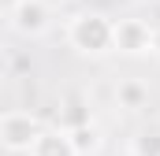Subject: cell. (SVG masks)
Masks as SVG:
<instances>
[{
	"label": "cell",
	"mask_w": 160,
	"mask_h": 156,
	"mask_svg": "<svg viewBox=\"0 0 160 156\" xmlns=\"http://www.w3.org/2000/svg\"><path fill=\"white\" fill-rule=\"evenodd\" d=\"M26 156H78V153H75V141H71L67 126H45Z\"/></svg>",
	"instance_id": "cell-5"
},
{
	"label": "cell",
	"mask_w": 160,
	"mask_h": 156,
	"mask_svg": "<svg viewBox=\"0 0 160 156\" xmlns=\"http://www.w3.org/2000/svg\"><path fill=\"white\" fill-rule=\"evenodd\" d=\"M116 100H119L123 112H142L149 104V85L138 82V78H123L119 85H116Z\"/></svg>",
	"instance_id": "cell-6"
},
{
	"label": "cell",
	"mask_w": 160,
	"mask_h": 156,
	"mask_svg": "<svg viewBox=\"0 0 160 156\" xmlns=\"http://www.w3.org/2000/svg\"><path fill=\"white\" fill-rule=\"evenodd\" d=\"M153 56L160 60V26H157V41H153Z\"/></svg>",
	"instance_id": "cell-9"
},
{
	"label": "cell",
	"mask_w": 160,
	"mask_h": 156,
	"mask_svg": "<svg viewBox=\"0 0 160 156\" xmlns=\"http://www.w3.org/2000/svg\"><path fill=\"white\" fill-rule=\"evenodd\" d=\"M71 130V141H75V153L78 156H97L104 145V134L93 126V123H78V126H67Z\"/></svg>",
	"instance_id": "cell-7"
},
{
	"label": "cell",
	"mask_w": 160,
	"mask_h": 156,
	"mask_svg": "<svg viewBox=\"0 0 160 156\" xmlns=\"http://www.w3.org/2000/svg\"><path fill=\"white\" fill-rule=\"evenodd\" d=\"M41 119L34 112H22V108H11V112H4L0 119V145L8 149L11 156L19 153H30L34 149V141L41 138Z\"/></svg>",
	"instance_id": "cell-2"
},
{
	"label": "cell",
	"mask_w": 160,
	"mask_h": 156,
	"mask_svg": "<svg viewBox=\"0 0 160 156\" xmlns=\"http://www.w3.org/2000/svg\"><path fill=\"white\" fill-rule=\"evenodd\" d=\"M130 156H160V126H142L130 138Z\"/></svg>",
	"instance_id": "cell-8"
},
{
	"label": "cell",
	"mask_w": 160,
	"mask_h": 156,
	"mask_svg": "<svg viewBox=\"0 0 160 156\" xmlns=\"http://www.w3.org/2000/svg\"><path fill=\"white\" fill-rule=\"evenodd\" d=\"M15 4H22V0H4V7H15Z\"/></svg>",
	"instance_id": "cell-10"
},
{
	"label": "cell",
	"mask_w": 160,
	"mask_h": 156,
	"mask_svg": "<svg viewBox=\"0 0 160 156\" xmlns=\"http://www.w3.org/2000/svg\"><path fill=\"white\" fill-rule=\"evenodd\" d=\"M4 15H8V26L19 37H41L52 22V11H48L45 0H22L15 7H4Z\"/></svg>",
	"instance_id": "cell-4"
},
{
	"label": "cell",
	"mask_w": 160,
	"mask_h": 156,
	"mask_svg": "<svg viewBox=\"0 0 160 156\" xmlns=\"http://www.w3.org/2000/svg\"><path fill=\"white\" fill-rule=\"evenodd\" d=\"M153 41L157 26H149L145 19H116V52L127 60H142L153 56Z\"/></svg>",
	"instance_id": "cell-3"
},
{
	"label": "cell",
	"mask_w": 160,
	"mask_h": 156,
	"mask_svg": "<svg viewBox=\"0 0 160 156\" xmlns=\"http://www.w3.org/2000/svg\"><path fill=\"white\" fill-rule=\"evenodd\" d=\"M67 45L78 56H89V60H101V56L116 52V19H108L104 11H78V15H71Z\"/></svg>",
	"instance_id": "cell-1"
}]
</instances>
